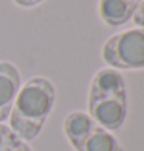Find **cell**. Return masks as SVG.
Masks as SVG:
<instances>
[{
    "label": "cell",
    "mask_w": 144,
    "mask_h": 151,
    "mask_svg": "<svg viewBox=\"0 0 144 151\" xmlns=\"http://www.w3.org/2000/svg\"><path fill=\"white\" fill-rule=\"evenodd\" d=\"M56 103V89L43 76H33L20 86L9 114V128L25 142L34 140Z\"/></svg>",
    "instance_id": "6da1fadb"
},
{
    "label": "cell",
    "mask_w": 144,
    "mask_h": 151,
    "mask_svg": "<svg viewBox=\"0 0 144 151\" xmlns=\"http://www.w3.org/2000/svg\"><path fill=\"white\" fill-rule=\"evenodd\" d=\"M102 59L115 70L144 69V28H132L110 36L102 45Z\"/></svg>",
    "instance_id": "7a4b0ae2"
},
{
    "label": "cell",
    "mask_w": 144,
    "mask_h": 151,
    "mask_svg": "<svg viewBox=\"0 0 144 151\" xmlns=\"http://www.w3.org/2000/svg\"><path fill=\"white\" fill-rule=\"evenodd\" d=\"M88 115L106 131H116L127 119V93L87 100Z\"/></svg>",
    "instance_id": "3957f363"
},
{
    "label": "cell",
    "mask_w": 144,
    "mask_h": 151,
    "mask_svg": "<svg viewBox=\"0 0 144 151\" xmlns=\"http://www.w3.org/2000/svg\"><path fill=\"white\" fill-rule=\"evenodd\" d=\"M20 86L22 81L17 67L9 61H0V123L9 119Z\"/></svg>",
    "instance_id": "277c9868"
},
{
    "label": "cell",
    "mask_w": 144,
    "mask_h": 151,
    "mask_svg": "<svg viewBox=\"0 0 144 151\" xmlns=\"http://www.w3.org/2000/svg\"><path fill=\"white\" fill-rule=\"evenodd\" d=\"M127 86L126 81L118 70L112 69H101L92 78L90 89H88V100H96L109 95H126Z\"/></svg>",
    "instance_id": "5b68a950"
},
{
    "label": "cell",
    "mask_w": 144,
    "mask_h": 151,
    "mask_svg": "<svg viewBox=\"0 0 144 151\" xmlns=\"http://www.w3.org/2000/svg\"><path fill=\"white\" fill-rule=\"evenodd\" d=\"M98 128L101 126L84 111H71L64 120V134L73 148H76Z\"/></svg>",
    "instance_id": "8992f818"
},
{
    "label": "cell",
    "mask_w": 144,
    "mask_h": 151,
    "mask_svg": "<svg viewBox=\"0 0 144 151\" xmlns=\"http://www.w3.org/2000/svg\"><path fill=\"white\" fill-rule=\"evenodd\" d=\"M136 5L127 0H99L98 13L109 27H121L133 17Z\"/></svg>",
    "instance_id": "52a82bcc"
},
{
    "label": "cell",
    "mask_w": 144,
    "mask_h": 151,
    "mask_svg": "<svg viewBox=\"0 0 144 151\" xmlns=\"http://www.w3.org/2000/svg\"><path fill=\"white\" fill-rule=\"evenodd\" d=\"M74 151H123V147L118 142V139L110 131H106L104 128H98L93 131L87 139H84Z\"/></svg>",
    "instance_id": "ba28073f"
},
{
    "label": "cell",
    "mask_w": 144,
    "mask_h": 151,
    "mask_svg": "<svg viewBox=\"0 0 144 151\" xmlns=\"http://www.w3.org/2000/svg\"><path fill=\"white\" fill-rule=\"evenodd\" d=\"M16 139H19L17 134L5 123H0V151H5Z\"/></svg>",
    "instance_id": "9c48e42d"
},
{
    "label": "cell",
    "mask_w": 144,
    "mask_h": 151,
    "mask_svg": "<svg viewBox=\"0 0 144 151\" xmlns=\"http://www.w3.org/2000/svg\"><path fill=\"white\" fill-rule=\"evenodd\" d=\"M132 20H133V24L136 27H140V28H144V0L136 6V11L133 14V17H132Z\"/></svg>",
    "instance_id": "30bf717a"
},
{
    "label": "cell",
    "mask_w": 144,
    "mask_h": 151,
    "mask_svg": "<svg viewBox=\"0 0 144 151\" xmlns=\"http://www.w3.org/2000/svg\"><path fill=\"white\" fill-rule=\"evenodd\" d=\"M5 151H33V150L30 148V145L26 143L25 140H22V139L19 137V139H16V140L11 143Z\"/></svg>",
    "instance_id": "8fae6325"
},
{
    "label": "cell",
    "mask_w": 144,
    "mask_h": 151,
    "mask_svg": "<svg viewBox=\"0 0 144 151\" xmlns=\"http://www.w3.org/2000/svg\"><path fill=\"white\" fill-rule=\"evenodd\" d=\"M13 2L16 5H19V6H22V8H33V6H36V5L42 3L43 0H13Z\"/></svg>",
    "instance_id": "7c38bea8"
},
{
    "label": "cell",
    "mask_w": 144,
    "mask_h": 151,
    "mask_svg": "<svg viewBox=\"0 0 144 151\" xmlns=\"http://www.w3.org/2000/svg\"><path fill=\"white\" fill-rule=\"evenodd\" d=\"M127 2H130V3H133V5H136V6H138V5H140L143 0H127Z\"/></svg>",
    "instance_id": "4fadbf2b"
}]
</instances>
